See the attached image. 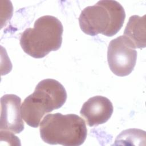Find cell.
<instances>
[{
	"label": "cell",
	"instance_id": "2",
	"mask_svg": "<svg viewBox=\"0 0 146 146\" xmlns=\"http://www.w3.org/2000/svg\"><path fill=\"white\" fill-rule=\"evenodd\" d=\"M63 27L61 22L51 15H44L21 35L20 45L23 51L34 58H42L62 45Z\"/></svg>",
	"mask_w": 146,
	"mask_h": 146
},
{
	"label": "cell",
	"instance_id": "3",
	"mask_svg": "<svg viewBox=\"0 0 146 146\" xmlns=\"http://www.w3.org/2000/svg\"><path fill=\"white\" fill-rule=\"evenodd\" d=\"M125 18L123 7L116 1L103 0L84 8L79 18L82 31L89 35L102 34L107 36L116 34Z\"/></svg>",
	"mask_w": 146,
	"mask_h": 146
},
{
	"label": "cell",
	"instance_id": "9",
	"mask_svg": "<svg viewBox=\"0 0 146 146\" xmlns=\"http://www.w3.org/2000/svg\"><path fill=\"white\" fill-rule=\"evenodd\" d=\"M115 141H145V132L135 128L126 129L117 136Z\"/></svg>",
	"mask_w": 146,
	"mask_h": 146
},
{
	"label": "cell",
	"instance_id": "6",
	"mask_svg": "<svg viewBox=\"0 0 146 146\" xmlns=\"http://www.w3.org/2000/svg\"><path fill=\"white\" fill-rule=\"evenodd\" d=\"M21 103V98L14 94H6L1 97V130L19 133L24 129Z\"/></svg>",
	"mask_w": 146,
	"mask_h": 146
},
{
	"label": "cell",
	"instance_id": "1",
	"mask_svg": "<svg viewBox=\"0 0 146 146\" xmlns=\"http://www.w3.org/2000/svg\"><path fill=\"white\" fill-rule=\"evenodd\" d=\"M66 99L67 92L61 83L52 79H43L22 103V119L29 126L37 128L44 115L62 107Z\"/></svg>",
	"mask_w": 146,
	"mask_h": 146
},
{
	"label": "cell",
	"instance_id": "4",
	"mask_svg": "<svg viewBox=\"0 0 146 146\" xmlns=\"http://www.w3.org/2000/svg\"><path fill=\"white\" fill-rule=\"evenodd\" d=\"M40 135L49 144L79 146L85 141L87 129L84 120L75 114L46 115L40 123Z\"/></svg>",
	"mask_w": 146,
	"mask_h": 146
},
{
	"label": "cell",
	"instance_id": "7",
	"mask_svg": "<svg viewBox=\"0 0 146 146\" xmlns=\"http://www.w3.org/2000/svg\"><path fill=\"white\" fill-rule=\"evenodd\" d=\"M113 107L106 97L95 96L90 98L83 105L80 115L85 119L89 127L97 126L107 122L111 117Z\"/></svg>",
	"mask_w": 146,
	"mask_h": 146
},
{
	"label": "cell",
	"instance_id": "8",
	"mask_svg": "<svg viewBox=\"0 0 146 146\" xmlns=\"http://www.w3.org/2000/svg\"><path fill=\"white\" fill-rule=\"evenodd\" d=\"M145 15L131 16L124 31V36L133 45L135 48L145 47Z\"/></svg>",
	"mask_w": 146,
	"mask_h": 146
},
{
	"label": "cell",
	"instance_id": "5",
	"mask_svg": "<svg viewBox=\"0 0 146 146\" xmlns=\"http://www.w3.org/2000/svg\"><path fill=\"white\" fill-rule=\"evenodd\" d=\"M124 35L112 39L108 47L107 60L111 71L119 76L129 75L134 69L137 51Z\"/></svg>",
	"mask_w": 146,
	"mask_h": 146
}]
</instances>
